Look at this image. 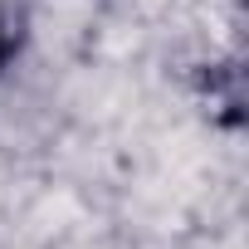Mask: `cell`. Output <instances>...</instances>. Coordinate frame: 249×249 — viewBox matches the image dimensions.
I'll return each instance as SVG.
<instances>
[{"instance_id": "1", "label": "cell", "mask_w": 249, "mask_h": 249, "mask_svg": "<svg viewBox=\"0 0 249 249\" xmlns=\"http://www.w3.org/2000/svg\"><path fill=\"white\" fill-rule=\"evenodd\" d=\"M5 59H10V35H5V25H0V69H5Z\"/></svg>"}]
</instances>
